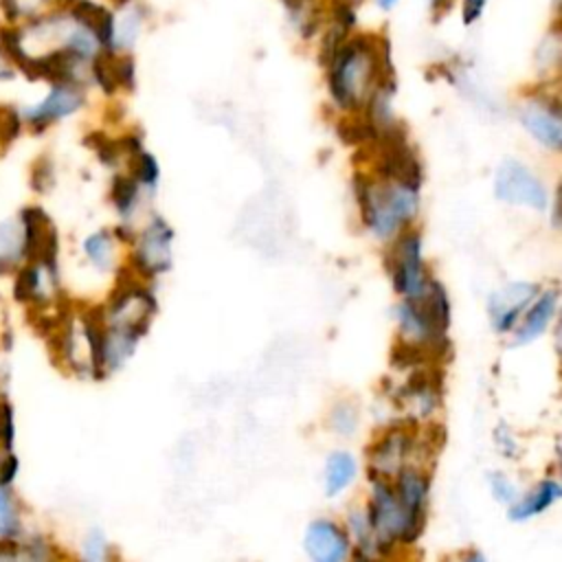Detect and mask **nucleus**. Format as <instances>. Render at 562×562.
I'll use <instances>...</instances> for the list:
<instances>
[{"instance_id":"nucleus-17","label":"nucleus","mask_w":562,"mask_h":562,"mask_svg":"<svg viewBox=\"0 0 562 562\" xmlns=\"http://www.w3.org/2000/svg\"><path fill=\"white\" fill-rule=\"evenodd\" d=\"M432 481L435 468L413 463L402 468L393 479V490L402 507L419 522L428 525L430 518V501H432Z\"/></svg>"},{"instance_id":"nucleus-27","label":"nucleus","mask_w":562,"mask_h":562,"mask_svg":"<svg viewBox=\"0 0 562 562\" xmlns=\"http://www.w3.org/2000/svg\"><path fill=\"white\" fill-rule=\"evenodd\" d=\"M483 483H485V490L490 494V498L498 505V507H509L520 490H522V481L505 465H498V468H487L485 474H483Z\"/></svg>"},{"instance_id":"nucleus-15","label":"nucleus","mask_w":562,"mask_h":562,"mask_svg":"<svg viewBox=\"0 0 562 562\" xmlns=\"http://www.w3.org/2000/svg\"><path fill=\"white\" fill-rule=\"evenodd\" d=\"M540 288L527 281H514L494 290L487 299V318L498 336H509Z\"/></svg>"},{"instance_id":"nucleus-25","label":"nucleus","mask_w":562,"mask_h":562,"mask_svg":"<svg viewBox=\"0 0 562 562\" xmlns=\"http://www.w3.org/2000/svg\"><path fill=\"white\" fill-rule=\"evenodd\" d=\"M119 560H121L119 549L114 547L105 529L99 525H90L81 533L77 542V551L70 558V562H119Z\"/></svg>"},{"instance_id":"nucleus-8","label":"nucleus","mask_w":562,"mask_h":562,"mask_svg":"<svg viewBox=\"0 0 562 562\" xmlns=\"http://www.w3.org/2000/svg\"><path fill=\"white\" fill-rule=\"evenodd\" d=\"M86 105V88L72 83H48L42 99L20 108L24 132L40 136L53 125L81 112Z\"/></svg>"},{"instance_id":"nucleus-1","label":"nucleus","mask_w":562,"mask_h":562,"mask_svg":"<svg viewBox=\"0 0 562 562\" xmlns=\"http://www.w3.org/2000/svg\"><path fill=\"white\" fill-rule=\"evenodd\" d=\"M327 88L331 101L345 112H358L369 94L380 88L395 92V68L391 46L380 35H353L327 64Z\"/></svg>"},{"instance_id":"nucleus-20","label":"nucleus","mask_w":562,"mask_h":562,"mask_svg":"<svg viewBox=\"0 0 562 562\" xmlns=\"http://www.w3.org/2000/svg\"><path fill=\"white\" fill-rule=\"evenodd\" d=\"M29 529V509L15 485H0V544L22 540Z\"/></svg>"},{"instance_id":"nucleus-34","label":"nucleus","mask_w":562,"mask_h":562,"mask_svg":"<svg viewBox=\"0 0 562 562\" xmlns=\"http://www.w3.org/2000/svg\"><path fill=\"white\" fill-rule=\"evenodd\" d=\"M83 143L94 151V156L99 158V162L105 165V167H116L119 160L123 158L121 147H119V140H116V138H110V136L103 134V132L92 130L90 134H86Z\"/></svg>"},{"instance_id":"nucleus-28","label":"nucleus","mask_w":562,"mask_h":562,"mask_svg":"<svg viewBox=\"0 0 562 562\" xmlns=\"http://www.w3.org/2000/svg\"><path fill=\"white\" fill-rule=\"evenodd\" d=\"M11 373L7 367H0V448L15 450L18 424H15V406L9 393Z\"/></svg>"},{"instance_id":"nucleus-33","label":"nucleus","mask_w":562,"mask_h":562,"mask_svg":"<svg viewBox=\"0 0 562 562\" xmlns=\"http://www.w3.org/2000/svg\"><path fill=\"white\" fill-rule=\"evenodd\" d=\"M55 162L48 154H40L29 169V184L31 191L37 195H46L55 187Z\"/></svg>"},{"instance_id":"nucleus-19","label":"nucleus","mask_w":562,"mask_h":562,"mask_svg":"<svg viewBox=\"0 0 562 562\" xmlns=\"http://www.w3.org/2000/svg\"><path fill=\"white\" fill-rule=\"evenodd\" d=\"M558 301H560L558 290H540L538 296L529 303V307L520 316L516 329L509 334L512 347H527L538 338H542L558 314Z\"/></svg>"},{"instance_id":"nucleus-23","label":"nucleus","mask_w":562,"mask_h":562,"mask_svg":"<svg viewBox=\"0 0 562 562\" xmlns=\"http://www.w3.org/2000/svg\"><path fill=\"white\" fill-rule=\"evenodd\" d=\"M20 562H70L66 549L42 529H29L22 540L15 542Z\"/></svg>"},{"instance_id":"nucleus-6","label":"nucleus","mask_w":562,"mask_h":562,"mask_svg":"<svg viewBox=\"0 0 562 562\" xmlns=\"http://www.w3.org/2000/svg\"><path fill=\"white\" fill-rule=\"evenodd\" d=\"M375 151L373 167L380 180L395 182L411 191H419L424 180L422 160L417 158L413 145L408 143L406 127L400 121L382 127L378 140L371 145Z\"/></svg>"},{"instance_id":"nucleus-12","label":"nucleus","mask_w":562,"mask_h":562,"mask_svg":"<svg viewBox=\"0 0 562 562\" xmlns=\"http://www.w3.org/2000/svg\"><path fill=\"white\" fill-rule=\"evenodd\" d=\"M494 195L507 204H522L533 211H544L549 204L542 180L520 160L505 158L494 176Z\"/></svg>"},{"instance_id":"nucleus-30","label":"nucleus","mask_w":562,"mask_h":562,"mask_svg":"<svg viewBox=\"0 0 562 562\" xmlns=\"http://www.w3.org/2000/svg\"><path fill=\"white\" fill-rule=\"evenodd\" d=\"M138 193H140V184L134 180L132 173H116L112 178V182H110V202L116 209L123 224L134 213V209L138 204Z\"/></svg>"},{"instance_id":"nucleus-36","label":"nucleus","mask_w":562,"mask_h":562,"mask_svg":"<svg viewBox=\"0 0 562 562\" xmlns=\"http://www.w3.org/2000/svg\"><path fill=\"white\" fill-rule=\"evenodd\" d=\"M130 173L134 176V180L145 187V189H154L156 182H158V176H160V169H158V160L147 154V151H140L138 156L130 158Z\"/></svg>"},{"instance_id":"nucleus-44","label":"nucleus","mask_w":562,"mask_h":562,"mask_svg":"<svg viewBox=\"0 0 562 562\" xmlns=\"http://www.w3.org/2000/svg\"><path fill=\"white\" fill-rule=\"evenodd\" d=\"M450 4H452V0H430V7L435 11V15L437 13H446L450 9Z\"/></svg>"},{"instance_id":"nucleus-31","label":"nucleus","mask_w":562,"mask_h":562,"mask_svg":"<svg viewBox=\"0 0 562 562\" xmlns=\"http://www.w3.org/2000/svg\"><path fill=\"white\" fill-rule=\"evenodd\" d=\"M116 9L121 11V18H114V53L132 48L143 24V11L138 4H134V0Z\"/></svg>"},{"instance_id":"nucleus-24","label":"nucleus","mask_w":562,"mask_h":562,"mask_svg":"<svg viewBox=\"0 0 562 562\" xmlns=\"http://www.w3.org/2000/svg\"><path fill=\"white\" fill-rule=\"evenodd\" d=\"M24 263V237L18 215L0 217V279H9Z\"/></svg>"},{"instance_id":"nucleus-46","label":"nucleus","mask_w":562,"mask_h":562,"mask_svg":"<svg viewBox=\"0 0 562 562\" xmlns=\"http://www.w3.org/2000/svg\"><path fill=\"white\" fill-rule=\"evenodd\" d=\"M75 2H77V0H55V7H57V9H70Z\"/></svg>"},{"instance_id":"nucleus-32","label":"nucleus","mask_w":562,"mask_h":562,"mask_svg":"<svg viewBox=\"0 0 562 562\" xmlns=\"http://www.w3.org/2000/svg\"><path fill=\"white\" fill-rule=\"evenodd\" d=\"M336 134L345 145L364 147L378 140V127L364 116H345L336 123Z\"/></svg>"},{"instance_id":"nucleus-22","label":"nucleus","mask_w":562,"mask_h":562,"mask_svg":"<svg viewBox=\"0 0 562 562\" xmlns=\"http://www.w3.org/2000/svg\"><path fill=\"white\" fill-rule=\"evenodd\" d=\"M349 540L353 547V555H369V558H380V544L373 533V527L367 518V512L360 501H353L345 507V512L338 516Z\"/></svg>"},{"instance_id":"nucleus-42","label":"nucleus","mask_w":562,"mask_h":562,"mask_svg":"<svg viewBox=\"0 0 562 562\" xmlns=\"http://www.w3.org/2000/svg\"><path fill=\"white\" fill-rule=\"evenodd\" d=\"M18 77V70L2 57L0 53V83H7V81H13Z\"/></svg>"},{"instance_id":"nucleus-47","label":"nucleus","mask_w":562,"mask_h":562,"mask_svg":"<svg viewBox=\"0 0 562 562\" xmlns=\"http://www.w3.org/2000/svg\"><path fill=\"white\" fill-rule=\"evenodd\" d=\"M395 2H397V0H378V4H380V9H384V11H386V9H391V7H393V4H395Z\"/></svg>"},{"instance_id":"nucleus-41","label":"nucleus","mask_w":562,"mask_h":562,"mask_svg":"<svg viewBox=\"0 0 562 562\" xmlns=\"http://www.w3.org/2000/svg\"><path fill=\"white\" fill-rule=\"evenodd\" d=\"M457 562H487V555L476 547H468V549L459 551Z\"/></svg>"},{"instance_id":"nucleus-38","label":"nucleus","mask_w":562,"mask_h":562,"mask_svg":"<svg viewBox=\"0 0 562 562\" xmlns=\"http://www.w3.org/2000/svg\"><path fill=\"white\" fill-rule=\"evenodd\" d=\"M22 470V461L15 450L0 448V485H15Z\"/></svg>"},{"instance_id":"nucleus-10","label":"nucleus","mask_w":562,"mask_h":562,"mask_svg":"<svg viewBox=\"0 0 562 562\" xmlns=\"http://www.w3.org/2000/svg\"><path fill=\"white\" fill-rule=\"evenodd\" d=\"M364 479L362 457L353 446L334 443L323 452L321 468H318V485L323 498L329 503L345 501L353 494Z\"/></svg>"},{"instance_id":"nucleus-37","label":"nucleus","mask_w":562,"mask_h":562,"mask_svg":"<svg viewBox=\"0 0 562 562\" xmlns=\"http://www.w3.org/2000/svg\"><path fill=\"white\" fill-rule=\"evenodd\" d=\"M112 68H114V81L119 90H134L136 86V66L134 59L127 53H114L112 59Z\"/></svg>"},{"instance_id":"nucleus-9","label":"nucleus","mask_w":562,"mask_h":562,"mask_svg":"<svg viewBox=\"0 0 562 562\" xmlns=\"http://www.w3.org/2000/svg\"><path fill=\"white\" fill-rule=\"evenodd\" d=\"M301 553L305 562H353L351 540L334 514H316L303 525Z\"/></svg>"},{"instance_id":"nucleus-43","label":"nucleus","mask_w":562,"mask_h":562,"mask_svg":"<svg viewBox=\"0 0 562 562\" xmlns=\"http://www.w3.org/2000/svg\"><path fill=\"white\" fill-rule=\"evenodd\" d=\"M0 562H20V560H18L15 542H11V544H0Z\"/></svg>"},{"instance_id":"nucleus-7","label":"nucleus","mask_w":562,"mask_h":562,"mask_svg":"<svg viewBox=\"0 0 562 562\" xmlns=\"http://www.w3.org/2000/svg\"><path fill=\"white\" fill-rule=\"evenodd\" d=\"M386 268L393 288L402 299H417L428 290L432 277L422 257V235L417 231H402L386 255Z\"/></svg>"},{"instance_id":"nucleus-21","label":"nucleus","mask_w":562,"mask_h":562,"mask_svg":"<svg viewBox=\"0 0 562 562\" xmlns=\"http://www.w3.org/2000/svg\"><path fill=\"white\" fill-rule=\"evenodd\" d=\"M68 13L75 22L86 26L101 44L103 50L114 53V11L92 0H77Z\"/></svg>"},{"instance_id":"nucleus-45","label":"nucleus","mask_w":562,"mask_h":562,"mask_svg":"<svg viewBox=\"0 0 562 562\" xmlns=\"http://www.w3.org/2000/svg\"><path fill=\"white\" fill-rule=\"evenodd\" d=\"M353 562H406V560H389V558H369V555H353Z\"/></svg>"},{"instance_id":"nucleus-3","label":"nucleus","mask_w":562,"mask_h":562,"mask_svg":"<svg viewBox=\"0 0 562 562\" xmlns=\"http://www.w3.org/2000/svg\"><path fill=\"white\" fill-rule=\"evenodd\" d=\"M397 340L422 347L430 358L443 364L452 353L448 338L452 310L446 288L439 281H430L428 290L417 299H402L395 307Z\"/></svg>"},{"instance_id":"nucleus-4","label":"nucleus","mask_w":562,"mask_h":562,"mask_svg":"<svg viewBox=\"0 0 562 562\" xmlns=\"http://www.w3.org/2000/svg\"><path fill=\"white\" fill-rule=\"evenodd\" d=\"M362 224L380 239H391L408 226L419 209V191H411L395 182L373 180L358 171L351 180Z\"/></svg>"},{"instance_id":"nucleus-5","label":"nucleus","mask_w":562,"mask_h":562,"mask_svg":"<svg viewBox=\"0 0 562 562\" xmlns=\"http://www.w3.org/2000/svg\"><path fill=\"white\" fill-rule=\"evenodd\" d=\"M402 375L404 378L384 393V404L393 408V417L417 428L441 424L443 367L426 364Z\"/></svg>"},{"instance_id":"nucleus-26","label":"nucleus","mask_w":562,"mask_h":562,"mask_svg":"<svg viewBox=\"0 0 562 562\" xmlns=\"http://www.w3.org/2000/svg\"><path fill=\"white\" fill-rule=\"evenodd\" d=\"M81 252L97 272H110L116 259V239L112 231L99 228L81 239Z\"/></svg>"},{"instance_id":"nucleus-39","label":"nucleus","mask_w":562,"mask_h":562,"mask_svg":"<svg viewBox=\"0 0 562 562\" xmlns=\"http://www.w3.org/2000/svg\"><path fill=\"white\" fill-rule=\"evenodd\" d=\"M331 24L351 33L356 24V4L351 0H331Z\"/></svg>"},{"instance_id":"nucleus-35","label":"nucleus","mask_w":562,"mask_h":562,"mask_svg":"<svg viewBox=\"0 0 562 562\" xmlns=\"http://www.w3.org/2000/svg\"><path fill=\"white\" fill-rule=\"evenodd\" d=\"M24 134V123L18 105L0 103V151L11 147Z\"/></svg>"},{"instance_id":"nucleus-2","label":"nucleus","mask_w":562,"mask_h":562,"mask_svg":"<svg viewBox=\"0 0 562 562\" xmlns=\"http://www.w3.org/2000/svg\"><path fill=\"white\" fill-rule=\"evenodd\" d=\"M443 430L441 424L435 426H411L402 419H391L378 424L362 450L364 476L393 479L402 468L422 463L435 468L441 452Z\"/></svg>"},{"instance_id":"nucleus-11","label":"nucleus","mask_w":562,"mask_h":562,"mask_svg":"<svg viewBox=\"0 0 562 562\" xmlns=\"http://www.w3.org/2000/svg\"><path fill=\"white\" fill-rule=\"evenodd\" d=\"M171 241L173 228L154 215L151 222L134 237V250L130 255V268L143 279H154L171 268Z\"/></svg>"},{"instance_id":"nucleus-40","label":"nucleus","mask_w":562,"mask_h":562,"mask_svg":"<svg viewBox=\"0 0 562 562\" xmlns=\"http://www.w3.org/2000/svg\"><path fill=\"white\" fill-rule=\"evenodd\" d=\"M485 0H463V24H472L481 18Z\"/></svg>"},{"instance_id":"nucleus-14","label":"nucleus","mask_w":562,"mask_h":562,"mask_svg":"<svg viewBox=\"0 0 562 562\" xmlns=\"http://www.w3.org/2000/svg\"><path fill=\"white\" fill-rule=\"evenodd\" d=\"M24 237V261H59V231L44 206L26 204L18 213Z\"/></svg>"},{"instance_id":"nucleus-13","label":"nucleus","mask_w":562,"mask_h":562,"mask_svg":"<svg viewBox=\"0 0 562 562\" xmlns=\"http://www.w3.org/2000/svg\"><path fill=\"white\" fill-rule=\"evenodd\" d=\"M562 501V481L558 470H549L525 483L518 498L505 507V518L514 525H525L551 514Z\"/></svg>"},{"instance_id":"nucleus-48","label":"nucleus","mask_w":562,"mask_h":562,"mask_svg":"<svg viewBox=\"0 0 562 562\" xmlns=\"http://www.w3.org/2000/svg\"><path fill=\"white\" fill-rule=\"evenodd\" d=\"M119 562H127V560H123V558H121V560H119Z\"/></svg>"},{"instance_id":"nucleus-18","label":"nucleus","mask_w":562,"mask_h":562,"mask_svg":"<svg viewBox=\"0 0 562 562\" xmlns=\"http://www.w3.org/2000/svg\"><path fill=\"white\" fill-rule=\"evenodd\" d=\"M323 430L336 441L351 446L362 437L367 428V413L362 402L356 395H338L334 397L321 419Z\"/></svg>"},{"instance_id":"nucleus-29","label":"nucleus","mask_w":562,"mask_h":562,"mask_svg":"<svg viewBox=\"0 0 562 562\" xmlns=\"http://www.w3.org/2000/svg\"><path fill=\"white\" fill-rule=\"evenodd\" d=\"M492 448L494 452L498 454V459L503 463H518L525 454V441L522 437L518 435V430L505 422V419H498L494 426H492Z\"/></svg>"},{"instance_id":"nucleus-16","label":"nucleus","mask_w":562,"mask_h":562,"mask_svg":"<svg viewBox=\"0 0 562 562\" xmlns=\"http://www.w3.org/2000/svg\"><path fill=\"white\" fill-rule=\"evenodd\" d=\"M518 119L522 127L544 147L558 151L562 147V108L558 97L538 94L529 97L518 108Z\"/></svg>"}]
</instances>
